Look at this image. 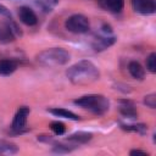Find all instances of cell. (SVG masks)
I'll return each mask as SVG.
<instances>
[{"label": "cell", "instance_id": "cell-1", "mask_svg": "<svg viewBox=\"0 0 156 156\" xmlns=\"http://www.w3.org/2000/svg\"><path fill=\"white\" fill-rule=\"evenodd\" d=\"M66 77L76 85H88L100 78V72L91 61L82 60L68 67L66 71Z\"/></svg>", "mask_w": 156, "mask_h": 156}, {"label": "cell", "instance_id": "cell-2", "mask_svg": "<svg viewBox=\"0 0 156 156\" xmlns=\"http://www.w3.org/2000/svg\"><path fill=\"white\" fill-rule=\"evenodd\" d=\"M73 104L98 116L106 113L110 108V100L101 94H88L77 98L73 100Z\"/></svg>", "mask_w": 156, "mask_h": 156}, {"label": "cell", "instance_id": "cell-3", "mask_svg": "<svg viewBox=\"0 0 156 156\" xmlns=\"http://www.w3.org/2000/svg\"><path fill=\"white\" fill-rule=\"evenodd\" d=\"M37 62L44 67L63 66L71 60V55L63 48H49L40 51L35 56Z\"/></svg>", "mask_w": 156, "mask_h": 156}, {"label": "cell", "instance_id": "cell-4", "mask_svg": "<svg viewBox=\"0 0 156 156\" xmlns=\"http://www.w3.org/2000/svg\"><path fill=\"white\" fill-rule=\"evenodd\" d=\"M21 35L22 30L13 20L0 21V44H10Z\"/></svg>", "mask_w": 156, "mask_h": 156}, {"label": "cell", "instance_id": "cell-5", "mask_svg": "<svg viewBox=\"0 0 156 156\" xmlns=\"http://www.w3.org/2000/svg\"><path fill=\"white\" fill-rule=\"evenodd\" d=\"M65 28L74 34H84L90 29V22L84 15L76 13L65 21Z\"/></svg>", "mask_w": 156, "mask_h": 156}, {"label": "cell", "instance_id": "cell-6", "mask_svg": "<svg viewBox=\"0 0 156 156\" xmlns=\"http://www.w3.org/2000/svg\"><path fill=\"white\" fill-rule=\"evenodd\" d=\"M29 112L30 110L27 106H21L16 111L11 123V134H23L27 132L26 126H27V118L29 116Z\"/></svg>", "mask_w": 156, "mask_h": 156}, {"label": "cell", "instance_id": "cell-7", "mask_svg": "<svg viewBox=\"0 0 156 156\" xmlns=\"http://www.w3.org/2000/svg\"><path fill=\"white\" fill-rule=\"evenodd\" d=\"M117 38L112 34H106V33H102L99 34L98 37H95V39L93 40L91 43V48L95 50V51H104L106 49H108L110 46H112L115 43H116Z\"/></svg>", "mask_w": 156, "mask_h": 156}, {"label": "cell", "instance_id": "cell-8", "mask_svg": "<svg viewBox=\"0 0 156 156\" xmlns=\"http://www.w3.org/2000/svg\"><path fill=\"white\" fill-rule=\"evenodd\" d=\"M132 7L135 12L140 15H154L156 12V2L155 0H130Z\"/></svg>", "mask_w": 156, "mask_h": 156}, {"label": "cell", "instance_id": "cell-9", "mask_svg": "<svg viewBox=\"0 0 156 156\" xmlns=\"http://www.w3.org/2000/svg\"><path fill=\"white\" fill-rule=\"evenodd\" d=\"M118 111L123 117L129 118V119H135L138 117V111H136L135 104L128 99L118 100Z\"/></svg>", "mask_w": 156, "mask_h": 156}, {"label": "cell", "instance_id": "cell-10", "mask_svg": "<svg viewBox=\"0 0 156 156\" xmlns=\"http://www.w3.org/2000/svg\"><path fill=\"white\" fill-rule=\"evenodd\" d=\"M18 18L23 24L29 27H33L38 23V17L35 12L28 6H21L18 9Z\"/></svg>", "mask_w": 156, "mask_h": 156}, {"label": "cell", "instance_id": "cell-11", "mask_svg": "<svg viewBox=\"0 0 156 156\" xmlns=\"http://www.w3.org/2000/svg\"><path fill=\"white\" fill-rule=\"evenodd\" d=\"M93 139V134L89 133V132H76V133H72L71 135L67 136V141L71 143V144H74V145H80V144H87L88 141H90Z\"/></svg>", "mask_w": 156, "mask_h": 156}, {"label": "cell", "instance_id": "cell-12", "mask_svg": "<svg viewBox=\"0 0 156 156\" xmlns=\"http://www.w3.org/2000/svg\"><path fill=\"white\" fill-rule=\"evenodd\" d=\"M18 67V61L13 58L0 60V76H10Z\"/></svg>", "mask_w": 156, "mask_h": 156}, {"label": "cell", "instance_id": "cell-13", "mask_svg": "<svg viewBox=\"0 0 156 156\" xmlns=\"http://www.w3.org/2000/svg\"><path fill=\"white\" fill-rule=\"evenodd\" d=\"M99 4L112 13H119L124 7V0H101Z\"/></svg>", "mask_w": 156, "mask_h": 156}, {"label": "cell", "instance_id": "cell-14", "mask_svg": "<svg viewBox=\"0 0 156 156\" xmlns=\"http://www.w3.org/2000/svg\"><path fill=\"white\" fill-rule=\"evenodd\" d=\"M128 72L136 80H143L145 78V69L143 68V66L138 61L133 60L128 63Z\"/></svg>", "mask_w": 156, "mask_h": 156}, {"label": "cell", "instance_id": "cell-15", "mask_svg": "<svg viewBox=\"0 0 156 156\" xmlns=\"http://www.w3.org/2000/svg\"><path fill=\"white\" fill-rule=\"evenodd\" d=\"M51 115L56 116V117H61V118H67V119H72V121H79L80 117L78 115H76L74 112L69 111V110H66L63 107H52V108H49L48 110Z\"/></svg>", "mask_w": 156, "mask_h": 156}, {"label": "cell", "instance_id": "cell-16", "mask_svg": "<svg viewBox=\"0 0 156 156\" xmlns=\"http://www.w3.org/2000/svg\"><path fill=\"white\" fill-rule=\"evenodd\" d=\"M51 145H52V152L56 154H67L77 147V145L74 144H66L63 141H56V140H52Z\"/></svg>", "mask_w": 156, "mask_h": 156}, {"label": "cell", "instance_id": "cell-17", "mask_svg": "<svg viewBox=\"0 0 156 156\" xmlns=\"http://www.w3.org/2000/svg\"><path fill=\"white\" fill-rule=\"evenodd\" d=\"M121 128L126 132L130 133H138L140 135L146 134L147 132V126L144 123H133V124H121Z\"/></svg>", "mask_w": 156, "mask_h": 156}, {"label": "cell", "instance_id": "cell-18", "mask_svg": "<svg viewBox=\"0 0 156 156\" xmlns=\"http://www.w3.org/2000/svg\"><path fill=\"white\" fill-rule=\"evenodd\" d=\"M17 152L18 147L16 144L7 140H0V155H15Z\"/></svg>", "mask_w": 156, "mask_h": 156}, {"label": "cell", "instance_id": "cell-19", "mask_svg": "<svg viewBox=\"0 0 156 156\" xmlns=\"http://www.w3.org/2000/svg\"><path fill=\"white\" fill-rule=\"evenodd\" d=\"M50 129L54 132L55 135H63L66 132V126L60 121H52L50 123Z\"/></svg>", "mask_w": 156, "mask_h": 156}, {"label": "cell", "instance_id": "cell-20", "mask_svg": "<svg viewBox=\"0 0 156 156\" xmlns=\"http://www.w3.org/2000/svg\"><path fill=\"white\" fill-rule=\"evenodd\" d=\"M146 69L150 73H156V54L151 52L146 58Z\"/></svg>", "mask_w": 156, "mask_h": 156}, {"label": "cell", "instance_id": "cell-21", "mask_svg": "<svg viewBox=\"0 0 156 156\" xmlns=\"http://www.w3.org/2000/svg\"><path fill=\"white\" fill-rule=\"evenodd\" d=\"M144 104L150 107V108H155L156 107V94L155 93H151V94H147L145 98H144Z\"/></svg>", "mask_w": 156, "mask_h": 156}, {"label": "cell", "instance_id": "cell-22", "mask_svg": "<svg viewBox=\"0 0 156 156\" xmlns=\"http://www.w3.org/2000/svg\"><path fill=\"white\" fill-rule=\"evenodd\" d=\"M0 16L6 17L7 20H12V15H11L10 10L5 5H2V4H0Z\"/></svg>", "mask_w": 156, "mask_h": 156}, {"label": "cell", "instance_id": "cell-23", "mask_svg": "<svg viewBox=\"0 0 156 156\" xmlns=\"http://www.w3.org/2000/svg\"><path fill=\"white\" fill-rule=\"evenodd\" d=\"M129 154H130L132 156H133V155H143V156H147V155H149V152H146V151H144V150H139V149L130 150Z\"/></svg>", "mask_w": 156, "mask_h": 156}, {"label": "cell", "instance_id": "cell-24", "mask_svg": "<svg viewBox=\"0 0 156 156\" xmlns=\"http://www.w3.org/2000/svg\"><path fill=\"white\" fill-rule=\"evenodd\" d=\"M98 1H99V2H100V1H101V0H98Z\"/></svg>", "mask_w": 156, "mask_h": 156}]
</instances>
